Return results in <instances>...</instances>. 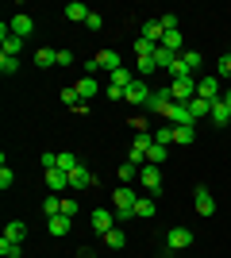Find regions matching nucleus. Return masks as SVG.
I'll use <instances>...</instances> for the list:
<instances>
[{
  "mask_svg": "<svg viewBox=\"0 0 231 258\" xmlns=\"http://www.w3.org/2000/svg\"><path fill=\"white\" fill-rule=\"evenodd\" d=\"M135 201H139V197H135L127 185H120V189L112 193V208H116V220H131V216H135Z\"/></svg>",
  "mask_w": 231,
  "mask_h": 258,
  "instance_id": "1",
  "label": "nucleus"
},
{
  "mask_svg": "<svg viewBox=\"0 0 231 258\" xmlns=\"http://www.w3.org/2000/svg\"><path fill=\"white\" fill-rule=\"evenodd\" d=\"M170 93H174V104H189L197 97V81L193 77H177V81H170Z\"/></svg>",
  "mask_w": 231,
  "mask_h": 258,
  "instance_id": "2",
  "label": "nucleus"
},
{
  "mask_svg": "<svg viewBox=\"0 0 231 258\" xmlns=\"http://www.w3.org/2000/svg\"><path fill=\"white\" fill-rule=\"evenodd\" d=\"M170 108H174V93H170V85H166V89H154V93H150V104H146V112L170 116Z\"/></svg>",
  "mask_w": 231,
  "mask_h": 258,
  "instance_id": "3",
  "label": "nucleus"
},
{
  "mask_svg": "<svg viewBox=\"0 0 231 258\" xmlns=\"http://www.w3.org/2000/svg\"><path fill=\"white\" fill-rule=\"evenodd\" d=\"M150 93H154V89L150 85H146V81H131V85H127V89H123V100H127V104H150Z\"/></svg>",
  "mask_w": 231,
  "mask_h": 258,
  "instance_id": "4",
  "label": "nucleus"
},
{
  "mask_svg": "<svg viewBox=\"0 0 231 258\" xmlns=\"http://www.w3.org/2000/svg\"><path fill=\"white\" fill-rule=\"evenodd\" d=\"M8 27H12V35H16V39H23V43H27V39H31V31H35V20L27 16V12H16Z\"/></svg>",
  "mask_w": 231,
  "mask_h": 258,
  "instance_id": "5",
  "label": "nucleus"
},
{
  "mask_svg": "<svg viewBox=\"0 0 231 258\" xmlns=\"http://www.w3.org/2000/svg\"><path fill=\"white\" fill-rule=\"evenodd\" d=\"M166 247H170V250L193 247V231H189V227H170V231H166Z\"/></svg>",
  "mask_w": 231,
  "mask_h": 258,
  "instance_id": "6",
  "label": "nucleus"
},
{
  "mask_svg": "<svg viewBox=\"0 0 231 258\" xmlns=\"http://www.w3.org/2000/svg\"><path fill=\"white\" fill-rule=\"evenodd\" d=\"M112 227H116V208H97V212H93V231H97V235H108Z\"/></svg>",
  "mask_w": 231,
  "mask_h": 258,
  "instance_id": "7",
  "label": "nucleus"
},
{
  "mask_svg": "<svg viewBox=\"0 0 231 258\" xmlns=\"http://www.w3.org/2000/svg\"><path fill=\"white\" fill-rule=\"evenodd\" d=\"M139 181H143V189L158 193V189H162V166H143V170H139Z\"/></svg>",
  "mask_w": 231,
  "mask_h": 258,
  "instance_id": "8",
  "label": "nucleus"
},
{
  "mask_svg": "<svg viewBox=\"0 0 231 258\" xmlns=\"http://www.w3.org/2000/svg\"><path fill=\"white\" fill-rule=\"evenodd\" d=\"M197 97H204V100H220V77H200L197 81Z\"/></svg>",
  "mask_w": 231,
  "mask_h": 258,
  "instance_id": "9",
  "label": "nucleus"
},
{
  "mask_svg": "<svg viewBox=\"0 0 231 258\" xmlns=\"http://www.w3.org/2000/svg\"><path fill=\"white\" fill-rule=\"evenodd\" d=\"M46 189H50V193H66V189H69V173L58 170V166H54V170H46Z\"/></svg>",
  "mask_w": 231,
  "mask_h": 258,
  "instance_id": "10",
  "label": "nucleus"
},
{
  "mask_svg": "<svg viewBox=\"0 0 231 258\" xmlns=\"http://www.w3.org/2000/svg\"><path fill=\"white\" fill-rule=\"evenodd\" d=\"M193 205H197L200 216H212L216 212V201H212V193L204 189V185H197V193H193Z\"/></svg>",
  "mask_w": 231,
  "mask_h": 258,
  "instance_id": "11",
  "label": "nucleus"
},
{
  "mask_svg": "<svg viewBox=\"0 0 231 258\" xmlns=\"http://www.w3.org/2000/svg\"><path fill=\"white\" fill-rule=\"evenodd\" d=\"M93 181H97V177H93V170H89V166H77V170L69 173V189H89Z\"/></svg>",
  "mask_w": 231,
  "mask_h": 258,
  "instance_id": "12",
  "label": "nucleus"
},
{
  "mask_svg": "<svg viewBox=\"0 0 231 258\" xmlns=\"http://www.w3.org/2000/svg\"><path fill=\"white\" fill-rule=\"evenodd\" d=\"M120 50H100L97 54V70H108V74H116V70H120Z\"/></svg>",
  "mask_w": 231,
  "mask_h": 258,
  "instance_id": "13",
  "label": "nucleus"
},
{
  "mask_svg": "<svg viewBox=\"0 0 231 258\" xmlns=\"http://www.w3.org/2000/svg\"><path fill=\"white\" fill-rule=\"evenodd\" d=\"M143 39H150V43H158V46H162V39H166L162 20H146V23H143Z\"/></svg>",
  "mask_w": 231,
  "mask_h": 258,
  "instance_id": "14",
  "label": "nucleus"
},
{
  "mask_svg": "<svg viewBox=\"0 0 231 258\" xmlns=\"http://www.w3.org/2000/svg\"><path fill=\"white\" fill-rule=\"evenodd\" d=\"M174 62H177L174 50H166V46H158V50H154V66H158V70H166V74H170V70H174Z\"/></svg>",
  "mask_w": 231,
  "mask_h": 258,
  "instance_id": "15",
  "label": "nucleus"
},
{
  "mask_svg": "<svg viewBox=\"0 0 231 258\" xmlns=\"http://www.w3.org/2000/svg\"><path fill=\"white\" fill-rule=\"evenodd\" d=\"M77 93H81V100H93V97H97V93H100V85H97V77H81V81H77Z\"/></svg>",
  "mask_w": 231,
  "mask_h": 258,
  "instance_id": "16",
  "label": "nucleus"
},
{
  "mask_svg": "<svg viewBox=\"0 0 231 258\" xmlns=\"http://www.w3.org/2000/svg\"><path fill=\"white\" fill-rule=\"evenodd\" d=\"M66 16H69L73 23H85L89 16H93V12H89L85 4H81V0H69V4H66Z\"/></svg>",
  "mask_w": 231,
  "mask_h": 258,
  "instance_id": "17",
  "label": "nucleus"
},
{
  "mask_svg": "<svg viewBox=\"0 0 231 258\" xmlns=\"http://www.w3.org/2000/svg\"><path fill=\"white\" fill-rule=\"evenodd\" d=\"M4 239H12V243H23V239H27V224H23V220H12V224L4 227Z\"/></svg>",
  "mask_w": 231,
  "mask_h": 258,
  "instance_id": "18",
  "label": "nucleus"
},
{
  "mask_svg": "<svg viewBox=\"0 0 231 258\" xmlns=\"http://www.w3.org/2000/svg\"><path fill=\"white\" fill-rule=\"evenodd\" d=\"M131 50H135V58H154V50H158V43H150V39H143V35H139V39H135V43H131Z\"/></svg>",
  "mask_w": 231,
  "mask_h": 258,
  "instance_id": "19",
  "label": "nucleus"
},
{
  "mask_svg": "<svg viewBox=\"0 0 231 258\" xmlns=\"http://www.w3.org/2000/svg\"><path fill=\"white\" fill-rule=\"evenodd\" d=\"M131 81H135V77H131V70H127V66H120L116 74H108V85H116V89H127Z\"/></svg>",
  "mask_w": 231,
  "mask_h": 258,
  "instance_id": "20",
  "label": "nucleus"
},
{
  "mask_svg": "<svg viewBox=\"0 0 231 258\" xmlns=\"http://www.w3.org/2000/svg\"><path fill=\"white\" fill-rule=\"evenodd\" d=\"M162 46H166V50H174V54H185V39H181V31H166Z\"/></svg>",
  "mask_w": 231,
  "mask_h": 258,
  "instance_id": "21",
  "label": "nucleus"
},
{
  "mask_svg": "<svg viewBox=\"0 0 231 258\" xmlns=\"http://www.w3.org/2000/svg\"><path fill=\"white\" fill-rule=\"evenodd\" d=\"M35 66H39V70H50V66H58V50H46V46H39V54H35Z\"/></svg>",
  "mask_w": 231,
  "mask_h": 258,
  "instance_id": "22",
  "label": "nucleus"
},
{
  "mask_svg": "<svg viewBox=\"0 0 231 258\" xmlns=\"http://www.w3.org/2000/svg\"><path fill=\"white\" fill-rule=\"evenodd\" d=\"M189 112H193V119H200V116H212V100H204V97H193V100H189Z\"/></svg>",
  "mask_w": 231,
  "mask_h": 258,
  "instance_id": "23",
  "label": "nucleus"
},
{
  "mask_svg": "<svg viewBox=\"0 0 231 258\" xmlns=\"http://www.w3.org/2000/svg\"><path fill=\"white\" fill-rule=\"evenodd\" d=\"M212 123H220V127H223V123H231V108L223 104V97L212 104Z\"/></svg>",
  "mask_w": 231,
  "mask_h": 258,
  "instance_id": "24",
  "label": "nucleus"
},
{
  "mask_svg": "<svg viewBox=\"0 0 231 258\" xmlns=\"http://www.w3.org/2000/svg\"><path fill=\"white\" fill-rule=\"evenodd\" d=\"M46 231H50V235H66L69 231V216H50V220H46Z\"/></svg>",
  "mask_w": 231,
  "mask_h": 258,
  "instance_id": "25",
  "label": "nucleus"
},
{
  "mask_svg": "<svg viewBox=\"0 0 231 258\" xmlns=\"http://www.w3.org/2000/svg\"><path fill=\"white\" fill-rule=\"evenodd\" d=\"M23 243H12V239H0V258H20Z\"/></svg>",
  "mask_w": 231,
  "mask_h": 258,
  "instance_id": "26",
  "label": "nucleus"
},
{
  "mask_svg": "<svg viewBox=\"0 0 231 258\" xmlns=\"http://www.w3.org/2000/svg\"><path fill=\"white\" fill-rule=\"evenodd\" d=\"M197 139V127L189 123V127H174V143H181V147H189V143Z\"/></svg>",
  "mask_w": 231,
  "mask_h": 258,
  "instance_id": "27",
  "label": "nucleus"
},
{
  "mask_svg": "<svg viewBox=\"0 0 231 258\" xmlns=\"http://www.w3.org/2000/svg\"><path fill=\"white\" fill-rule=\"evenodd\" d=\"M77 166H81V162H77V154H73V151H62V154H58V170H66V173H73Z\"/></svg>",
  "mask_w": 231,
  "mask_h": 258,
  "instance_id": "28",
  "label": "nucleus"
},
{
  "mask_svg": "<svg viewBox=\"0 0 231 258\" xmlns=\"http://www.w3.org/2000/svg\"><path fill=\"white\" fill-rule=\"evenodd\" d=\"M135 216H139V220H150L154 216V201L150 197H139V201H135Z\"/></svg>",
  "mask_w": 231,
  "mask_h": 258,
  "instance_id": "29",
  "label": "nucleus"
},
{
  "mask_svg": "<svg viewBox=\"0 0 231 258\" xmlns=\"http://www.w3.org/2000/svg\"><path fill=\"white\" fill-rule=\"evenodd\" d=\"M62 104H73V108H85V104H81V93H77V85H66V89H62Z\"/></svg>",
  "mask_w": 231,
  "mask_h": 258,
  "instance_id": "30",
  "label": "nucleus"
},
{
  "mask_svg": "<svg viewBox=\"0 0 231 258\" xmlns=\"http://www.w3.org/2000/svg\"><path fill=\"white\" fill-rule=\"evenodd\" d=\"M154 143H158V147H170V143H174V123H166V127L154 131Z\"/></svg>",
  "mask_w": 231,
  "mask_h": 258,
  "instance_id": "31",
  "label": "nucleus"
},
{
  "mask_svg": "<svg viewBox=\"0 0 231 258\" xmlns=\"http://www.w3.org/2000/svg\"><path fill=\"white\" fill-rule=\"evenodd\" d=\"M104 243H108V247H112V250H120V247H123V243H127V235H123L120 227H112L108 235H104Z\"/></svg>",
  "mask_w": 231,
  "mask_h": 258,
  "instance_id": "32",
  "label": "nucleus"
},
{
  "mask_svg": "<svg viewBox=\"0 0 231 258\" xmlns=\"http://www.w3.org/2000/svg\"><path fill=\"white\" fill-rule=\"evenodd\" d=\"M43 212H46V220H50V216H62V197H46Z\"/></svg>",
  "mask_w": 231,
  "mask_h": 258,
  "instance_id": "33",
  "label": "nucleus"
},
{
  "mask_svg": "<svg viewBox=\"0 0 231 258\" xmlns=\"http://www.w3.org/2000/svg\"><path fill=\"white\" fill-rule=\"evenodd\" d=\"M166 162V147H158V143H154L150 151H146V166H162Z\"/></svg>",
  "mask_w": 231,
  "mask_h": 258,
  "instance_id": "34",
  "label": "nucleus"
},
{
  "mask_svg": "<svg viewBox=\"0 0 231 258\" xmlns=\"http://www.w3.org/2000/svg\"><path fill=\"white\" fill-rule=\"evenodd\" d=\"M20 70V58H12V54H0V74H16Z\"/></svg>",
  "mask_w": 231,
  "mask_h": 258,
  "instance_id": "35",
  "label": "nucleus"
},
{
  "mask_svg": "<svg viewBox=\"0 0 231 258\" xmlns=\"http://www.w3.org/2000/svg\"><path fill=\"white\" fill-rule=\"evenodd\" d=\"M177 58H181L189 70H200V54H197V50H185V54H177Z\"/></svg>",
  "mask_w": 231,
  "mask_h": 258,
  "instance_id": "36",
  "label": "nucleus"
},
{
  "mask_svg": "<svg viewBox=\"0 0 231 258\" xmlns=\"http://www.w3.org/2000/svg\"><path fill=\"white\" fill-rule=\"evenodd\" d=\"M131 177H139V166H131V162H127V166H120V181L127 185Z\"/></svg>",
  "mask_w": 231,
  "mask_h": 258,
  "instance_id": "37",
  "label": "nucleus"
},
{
  "mask_svg": "<svg viewBox=\"0 0 231 258\" xmlns=\"http://www.w3.org/2000/svg\"><path fill=\"white\" fill-rule=\"evenodd\" d=\"M62 216H69V220L77 216V201L73 197H62Z\"/></svg>",
  "mask_w": 231,
  "mask_h": 258,
  "instance_id": "38",
  "label": "nucleus"
},
{
  "mask_svg": "<svg viewBox=\"0 0 231 258\" xmlns=\"http://www.w3.org/2000/svg\"><path fill=\"white\" fill-rule=\"evenodd\" d=\"M12 181H16V173H12V166H4V170H0V189H8Z\"/></svg>",
  "mask_w": 231,
  "mask_h": 258,
  "instance_id": "39",
  "label": "nucleus"
},
{
  "mask_svg": "<svg viewBox=\"0 0 231 258\" xmlns=\"http://www.w3.org/2000/svg\"><path fill=\"white\" fill-rule=\"evenodd\" d=\"M85 27H89V31H100V27H104V20H100V12H93V16H89V20H85Z\"/></svg>",
  "mask_w": 231,
  "mask_h": 258,
  "instance_id": "40",
  "label": "nucleus"
},
{
  "mask_svg": "<svg viewBox=\"0 0 231 258\" xmlns=\"http://www.w3.org/2000/svg\"><path fill=\"white\" fill-rule=\"evenodd\" d=\"M162 27H166V31H177V16H174V12H162Z\"/></svg>",
  "mask_w": 231,
  "mask_h": 258,
  "instance_id": "41",
  "label": "nucleus"
},
{
  "mask_svg": "<svg viewBox=\"0 0 231 258\" xmlns=\"http://www.w3.org/2000/svg\"><path fill=\"white\" fill-rule=\"evenodd\" d=\"M158 66H154V58H139V74H154Z\"/></svg>",
  "mask_w": 231,
  "mask_h": 258,
  "instance_id": "42",
  "label": "nucleus"
},
{
  "mask_svg": "<svg viewBox=\"0 0 231 258\" xmlns=\"http://www.w3.org/2000/svg\"><path fill=\"white\" fill-rule=\"evenodd\" d=\"M220 74L231 77V54H223V58H220Z\"/></svg>",
  "mask_w": 231,
  "mask_h": 258,
  "instance_id": "43",
  "label": "nucleus"
},
{
  "mask_svg": "<svg viewBox=\"0 0 231 258\" xmlns=\"http://www.w3.org/2000/svg\"><path fill=\"white\" fill-rule=\"evenodd\" d=\"M73 62V50H58V66H69Z\"/></svg>",
  "mask_w": 231,
  "mask_h": 258,
  "instance_id": "44",
  "label": "nucleus"
},
{
  "mask_svg": "<svg viewBox=\"0 0 231 258\" xmlns=\"http://www.w3.org/2000/svg\"><path fill=\"white\" fill-rule=\"evenodd\" d=\"M77 258H97V254H93V250L85 247V250H77Z\"/></svg>",
  "mask_w": 231,
  "mask_h": 258,
  "instance_id": "45",
  "label": "nucleus"
},
{
  "mask_svg": "<svg viewBox=\"0 0 231 258\" xmlns=\"http://www.w3.org/2000/svg\"><path fill=\"white\" fill-rule=\"evenodd\" d=\"M223 104H227V108H231V89H227V93H223Z\"/></svg>",
  "mask_w": 231,
  "mask_h": 258,
  "instance_id": "46",
  "label": "nucleus"
}]
</instances>
